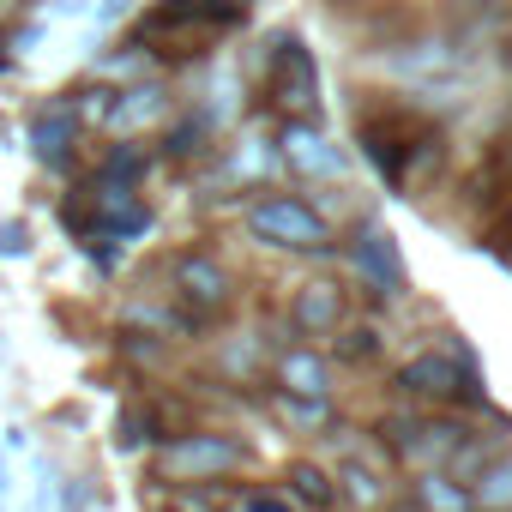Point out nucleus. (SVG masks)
<instances>
[{"instance_id": "1", "label": "nucleus", "mask_w": 512, "mask_h": 512, "mask_svg": "<svg viewBox=\"0 0 512 512\" xmlns=\"http://www.w3.org/2000/svg\"><path fill=\"white\" fill-rule=\"evenodd\" d=\"M247 235L266 241V247H290V253H320V247H332L326 217H320L308 199H296V193H266V199H253V205H247Z\"/></svg>"}, {"instance_id": "2", "label": "nucleus", "mask_w": 512, "mask_h": 512, "mask_svg": "<svg viewBox=\"0 0 512 512\" xmlns=\"http://www.w3.org/2000/svg\"><path fill=\"white\" fill-rule=\"evenodd\" d=\"M247 464V446H235L229 434H175L157 440V470L169 482H217L229 470Z\"/></svg>"}, {"instance_id": "3", "label": "nucleus", "mask_w": 512, "mask_h": 512, "mask_svg": "<svg viewBox=\"0 0 512 512\" xmlns=\"http://www.w3.org/2000/svg\"><path fill=\"white\" fill-rule=\"evenodd\" d=\"M79 139H85V127H79V115L67 109V97L37 103V109L25 115V145H31V157H37L43 169H55V175H67V169L79 163Z\"/></svg>"}, {"instance_id": "4", "label": "nucleus", "mask_w": 512, "mask_h": 512, "mask_svg": "<svg viewBox=\"0 0 512 512\" xmlns=\"http://www.w3.org/2000/svg\"><path fill=\"white\" fill-rule=\"evenodd\" d=\"M169 284H175V296H181L193 314H223V308H229V290H235L229 266L211 260V253H193V247L169 260Z\"/></svg>"}, {"instance_id": "5", "label": "nucleus", "mask_w": 512, "mask_h": 512, "mask_svg": "<svg viewBox=\"0 0 512 512\" xmlns=\"http://www.w3.org/2000/svg\"><path fill=\"white\" fill-rule=\"evenodd\" d=\"M272 97L296 115H314V97H320V73H314V55L296 43V37H278L272 49Z\"/></svg>"}, {"instance_id": "6", "label": "nucleus", "mask_w": 512, "mask_h": 512, "mask_svg": "<svg viewBox=\"0 0 512 512\" xmlns=\"http://www.w3.org/2000/svg\"><path fill=\"white\" fill-rule=\"evenodd\" d=\"M398 386H404V392H416V398H440V404L470 398V380H464L446 356H416V362L398 374Z\"/></svg>"}, {"instance_id": "7", "label": "nucleus", "mask_w": 512, "mask_h": 512, "mask_svg": "<svg viewBox=\"0 0 512 512\" xmlns=\"http://www.w3.org/2000/svg\"><path fill=\"white\" fill-rule=\"evenodd\" d=\"M338 314H344V302H338V284H308V290H296V302H290V320H296V332H338Z\"/></svg>"}, {"instance_id": "8", "label": "nucleus", "mask_w": 512, "mask_h": 512, "mask_svg": "<svg viewBox=\"0 0 512 512\" xmlns=\"http://www.w3.org/2000/svg\"><path fill=\"white\" fill-rule=\"evenodd\" d=\"M356 266H362L380 290H404V266H398V247H392L386 229H362V241H356Z\"/></svg>"}, {"instance_id": "9", "label": "nucleus", "mask_w": 512, "mask_h": 512, "mask_svg": "<svg viewBox=\"0 0 512 512\" xmlns=\"http://www.w3.org/2000/svg\"><path fill=\"white\" fill-rule=\"evenodd\" d=\"M163 115V85H133V91H115V109H109V133H139L145 121Z\"/></svg>"}, {"instance_id": "10", "label": "nucleus", "mask_w": 512, "mask_h": 512, "mask_svg": "<svg viewBox=\"0 0 512 512\" xmlns=\"http://www.w3.org/2000/svg\"><path fill=\"white\" fill-rule=\"evenodd\" d=\"M278 380H284V392L290 398H326L332 386V374H326V356H314V350H284V362H278Z\"/></svg>"}, {"instance_id": "11", "label": "nucleus", "mask_w": 512, "mask_h": 512, "mask_svg": "<svg viewBox=\"0 0 512 512\" xmlns=\"http://www.w3.org/2000/svg\"><path fill=\"white\" fill-rule=\"evenodd\" d=\"M145 169H151V157L139 145H109V157L91 169V181H103V187H139Z\"/></svg>"}, {"instance_id": "12", "label": "nucleus", "mask_w": 512, "mask_h": 512, "mask_svg": "<svg viewBox=\"0 0 512 512\" xmlns=\"http://www.w3.org/2000/svg\"><path fill=\"white\" fill-rule=\"evenodd\" d=\"M115 91H121V85L85 79V85H73V91H67V109L79 115V127H103V121H109V109H115Z\"/></svg>"}, {"instance_id": "13", "label": "nucleus", "mask_w": 512, "mask_h": 512, "mask_svg": "<svg viewBox=\"0 0 512 512\" xmlns=\"http://www.w3.org/2000/svg\"><path fill=\"white\" fill-rule=\"evenodd\" d=\"M163 434H157V416L151 410H139V404H127L121 416H115V452H139V446H157Z\"/></svg>"}, {"instance_id": "14", "label": "nucleus", "mask_w": 512, "mask_h": 512, "mask_svg": "<svg viewBox=\"0 0 512 512\" xmlns=\"http://www.w3.org/2000/svg\"><path fill=\"white\" fill-rule=\"evenodd\" d=\"M290 488H296V500H308L314 512H326V506L338 500V488H332L326 470H314V464H290Z\"/></svg>"}, {"instance_id": "15", "label": "nucleus", "mask_w": 512, "mask_h": 512, "mask_svg": "<svg viewBox=\"0 0 512 512\" xmlns=\"http://www.w3.org/2000/svg\"><path fill=\"white\" fill-rule=\"evenodd\" d=\"M284 145H290V157H296L302 169H338V151H326L320 133H308V127H290Z\"/></svg>"}, {"instance_id": "16", "label": "nucleus", "mask_w": 512, "mask_h": 512, "mask_svg": "<svg viewBox=\"0 0 512 512\" xmlns=\"http://www.w3.org/2000/svg\"><path fill=\"white\" fill-rule=\"evenodd\" d=\"M193 151H205V115H181L163 133V157H193Z\"/></svg>"}, {"instance_id": "17", "label": "nucleus", "mask_w": 512, "mask_h": 512, "mask_svg": "<svg viewBox=\"0 0 512 512\" xmlns=\"http://www.w3.org/2000/svg\"><path fill=\"white\" fill-rule=\"evenodd\" d=\"M476 500H482L488 512H512V458H506V464H494V470L476 482Z\"/></svg>"}, {"instance_id": "18", "label": "nucleus", "mask_w": 512, "mask_h": 512, "mask_svg": "<svg viewBox=\"0 0 512 512\" xmlns=\"http://www.w3.org/2000/svg\"><path fill=\"white\" fill-rule=\"evenodd\" d=\"M37 253V229L25 217H7L0 223V260H31Z\"/></svg>"}, {"instance_id": "19", "label": "nucleus", "mask_w": 512, "mask_h": 512, "mask_svg": "<svg viewBox=\"0 0 512 512\" xmlns=\"http://www.w3.org/2000/svg\"><path fill=\"white\" fill-rule=\"evenodd\" d=\"M55 506L61 512H91V476H55Z\"/></svg>"}, {"instance_id": "20", "label": "nucleus", "mask_w": 512, "mask_h": 512, "mask_svg": "<svg viewBox=\"0 0 512 512\" xmlns=\"http://www.w3.org/2000/svg\"><path fill=\"white\" fill-rule=\"evenodd\" d=\"M422 506H434V512H470V500H464L452 482H440V476L422 482Z\"/></svg>"}, {"instance_id": "21", "label": "nucleus", "mask_w": 512, "mask_h": 512, "mask_svg": "<svg viewBox=\"0 0 512 512\" xmlns=\"http://www.w3.org/2000/svg\"><path fill=\"white\" fill-rule=\"evenodd\" d=\"M19 67V49H13V37H7V25H0V73H13Z\"/></svg>"}, {"instance_id": "22", "label": "nucleus", "mask_w": 512, "mask_h": 512, "mask_svg": "<svg viewBox=\"0 0 512 512\" xmlns=\"http://www.w3.org/2000/svg\"><path fill=\"white\" fill-rule=\"evenodd\" d=\"M247 512H290V506L272 500V494H247Z\"/></svg>"}, {"instance_id": "23", "label": "nucleus", "mask_w": 512, "mask_h": 512, "mask_svg": "<svg viewBox=\"0 0 512 512\" xmlns=\"http://www.w3.org/2000/svg\"><path fill=\"white\" fill-rule=\"evenodd\" d=\"M7 452H31V428L13 422V428H7Z\"/></svg>"}, {"instance_id": "24", "label": "nucleus", "mask_w": 512, "mask_h": 512, "mask_svg": "<svg viewBox=\"0 0 512 512\" xmlns=\"http://www.w3.org/2000/svg\"><path fill=\"white\" fill-rule=\"evenodd\" d=\"M19 7H31V0H0V25H7V19H13Z\"/></svg>"}, {"instance_id": "25", "label": "nucleus", "mask_w": 512, "mask_h": 512, "mask_svg": "<svg viewBox=\"0 0 512 512\" xmlns=\"http://www.w3.org/2000/svg\"><path fill=\"white\" fill-rule=\"evenodd\" d=\"M506 67H512V37H506Z\"/></svg>"}, {"instance_id": "26", "label": "nucleus", "mask_w": 512, "mask_h": 512, "mask_svg": "<svg viewBox=\"0 0 512 512\" xmlns=\"http://www.w3.org/2000/svg\"><path fill=\"white\" fill-rule=\"evenodd\" d=\"M0 362H7V338H0Z\"/></svg>"}, {"instance_id": "27", "label": "nucleus", "mask_w": 512, "mask_h": 512, "mask_svg": "<svg viewBox=\"0 0 512 512\" xmlns=\"http://www.w3.org/2000/svg\"><path fill=\"white\" fill-rule=\"evenodd\" d=\"M0 512H7V494H0Z\"/></svg>"}]
</instances>
